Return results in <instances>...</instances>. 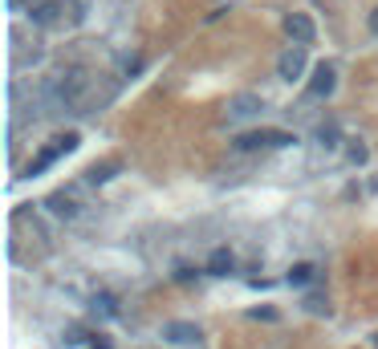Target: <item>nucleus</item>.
Returning <instances> with one entry per match:
<instances>
[{
    "mask_svg": "<svg viewBox=\"0 0 378 349\" xmlns=\"http://www.w3.org/2000/svg\"><path fill=\"white\" fill-rule=\"evenodd\" d=\"M86 93H90V73L86 70H66L53 86V106L66 110V114H82L86 106Z\"/></svg>",
    "mask_w": 378,
    "mask_h": 349,
    "instance_id": "obj_1",
    "label": "nucleus"
},
{
    "mask_svg": "<svg viewBox=\"0 0 378 349\" xmlns=\"http://www.w3.org/2000/svg\"><path fill=\"white\" fill-rule=\"evenodd\" d=\"M297 134L289 130H248L236 139V150H273V146H293Z\"/></svg>",
    "mask_w": 378,
    "mask_h": 349,
    "instance_id": "obj_2",
    "label": "nucleus"
},
{
    "mask_svg": "<svg viewBox=\"0 0 378 349\" xmlns=\"http://www.w3.org/2000/svg\"><path fill=\"white\" fill-rule=\"evenodd\" d=\"M73 146H77V134H61V139H53V146H45V150H41L33 163L24 166V175H29V179H37V175H41V171H49V166L57 163L61 155H70Z\"/></svg>",
    "mask_w": 378,
    "mask_h": 349,
    "instance_id": "obj_3",
    "label": "nucleus"
},
{
    "mask_svg": "<svg viewBox=\"0 0 378 349\" xmlns=\"http://www.w3.org/2000/svg\"><path fill=\"white\" fill-rule=\"evenodd\" d=\"M305 73V45H289L281 53V61H277V77L281 82H297Z\"/></svg>",
    "mask_w": 378,
    "mask_h": 349,
    "instance_id": "obj_4",
    "label": "nucleus"
},
{
    "mask_svg": "<svg viewBox=\"0 0 378 349\" xmlns=\"http://www.w3.org/2000/svg\"><path fill=\"white\" fill-rule=\"evenodd\" d=\"M285 33L293 37V45H313V37H317V24L309 21L305 13H289V17H285Z\"/></svg>",
    "mask_w": 378,
    "mask_h": 349,
    "instance_id": "obj_5",
    "label": "nucleus"
},
{
    "mask_svg": "<svg viewBox=\"0 0 378 349\" xmlns=\"http://www.w3.org/2000/svg\"><path fill=\"white\" fill-rule=\"evenodd\" d=\"M264 110V102H260L257 93H236L232 102H228V118L232 122H244V118H257Z\"/></svg>",
    "mask_w": 378,
    "mask_h": 349,
    "instance_id": "obj_6",
    "label": "nucleus"
},
{
    "mask_svg": "<svg viewBox=\"0 0 378 349\" xmlns=\"http://www.w3.org/2000/svg\"><path fill=\"white\" fill-rule=\"evenodd\" d=\"M333 86H338V73H333L330 61H322V65L313 70V77H309V93H313V98H330Z\"/></svg>",
    "mask_w": 378,
    "mask_h": 349,
    "instance_id": "obj_7",
    "label": "nucleus"
},
{
    "mask_svg": "<svg viewBox=\"0 0 378 349\" xmlns=\"http://www.w3.org/2000/svg\"><path fill=\"white\" fill-rule=\"evenodd\" d=\"M163 337L175 341V346H191V341H199V325H191V321H171V325H163Z\"/></svg>",
    "mask_w": 378,
    "mask_h": 349,
    "instance_id": "obj_8",
    "label": "nucleus"
},
{
    "mask_svg": "<svg viewBox=\"0 0 378 349\" xmlns=\"http://www.w3.org/2000/svg\"><path fill=\"white\" fill-rule=\"evenodd\" d=\"M49 211H53L57 219H77V215H82V203L73 199L70 191H57V195L49 199Z\"/></svg>",
    "mask_w": 378,
    "mask_h": 349,
    "instance_id": "obj_9",
    "label": "nucleus"
},
{
    "mask_svg": "<svg viewBox=\"0 0 378 349\" xmlns=\"http://www.w3.org/2000/svg\"><path fill=\"white\" fill-rule=\"evenodd\" d=\"M236 268V256H232V248H216L212 256H208V277H228Z\"/></svg>",
    "mask_w": 378,
    "mask_h": 349,
    "instance_id": "obj_10",
    "label": "nucleus"
},
{
    "mask_svg": "<svg viewBox=\"0 0 378 349\" xmlns=\"http://www.w3.org/2000/svg\"><path fill=\"white\" fill-rule=\"evenodd\" d=\"M57 13H61L57 0H41V4L29 8V21H33V24H53V21H57Z\"/></svg>",
    "mask_w": 378,
    "mask_h": 349,
    "instance_id": "obj_11",
    "label": "nucleus"
},
{
    "mask_svg": "<svg viewBox=\"0 0 378 349\" xmlns=\"http://www.w3.org/2000/svg\"><path fill=\"white\" fill-rule=\"evenodd\" d=\"M114 171H119V163H102V166H90V171H86V183H106V179H114Z\"/></svg>",
    "mask_w": 378,
    "mask_h": 349,
    "instance_id": "obj_12",
    "label": "nucleus"
},
{
    "mask_svg": "<svg viewBox=\"0 0 378 349\" xmlns=\"http://www.w3.org/2000/svg\"><path fill=\"white\" fill-rule=\"evenodd\" d=\"M94 309L102 313V317H119V301H114L110 293H98V297H94Z\"/></svg>",
    "mask_w": 378,
    "mask_h": 349,
    "instance_id": "obj_13",
    "label": "nucleus"
},
{
    "mask_svg": "<svg viewBox=\"0 0 378 349\" xmlns=\"http://www.w3.org/2000/svg\"><path fill=\"white\" fill-rule=\"evenodd\" d=\"M338 139H342V134H338V126H333V122H326V126H317V142H322V146H338Z\"/></svg>",
    "mask_w": 378,
    "mask_h": 349,
    "instance_id": "obj_14",
    "label": "nucleus"
},
{
    "mask_svg": "<svg viewBox=\"0 0 378 349\" xmlns=\"http://www.w3.org/2000/svg\"><path fill=\"white\" fill-rule=\"evenodd\" d=\"M61 341H66V346H86V341H90V333H86L82 325H70L66 333H61Z\"/></svg>",
    "mask_w": 378,
    "mask_h": 349,
    "instance_id": "obj_15",
    "label": "nucleus"
},
{
    "mask_svg": "<svg viewBox=\"0 0 378 349\" xmlns=\"http://www.w3.org/2000/svg\"><path fill=\"white\" fill-rule=\"evenodd\" d=\"M309 280H313V264H297V268L289 272V284H297V288H301V284H309Z\"/></svg>",
    "mask_w": 378,
    "mask_h": 349,
    "instance_id": "obj_16",
    "label": "nucleus"
},
{
    "mask_svg": "<svg viewBox=\"0 0 378 349\" xmlns=\"http://www.w3.org/2000/svg\"><path fill=\"white\" fill-rule=\"evenodd\" d=\"M346 155H350V163H366V159H370V150H366V142H350V150H346Z\"/></svg>",
    "mask_w": 378,
    "mask_h": 349,
    "instance_id": "obj_17",
    "label": "nucleus"
},
{
    "mask_svg": "<svg viewBox=\"0 0 378 349\" xmlns=\"http://www.w3.org/2000/svg\"><path fill=\"white\" fill-rule=\"evenodd\" d=\"M366 24H370V33L378 37V8H370V17H366Z\"/></svg>",
    "mask_w": 378,
    "mask_h": 349,
    "instance_id": "obj_18",
    "label": "nucleus"
},
{
    "mask_svg": "<svg viewBox=\"0 0 378 349\" xmlns=\"http://www.w3.org/2000/svg\"><path fill=\"white\" fill-rule=\"evenodd\" d=\"M37 4H41V0H37ZM29 8H33V0H29Z\"/></svg>",
    "mask_w": 378,
    "mask_h": 349,
    "instance_id": "obj_19",
    "label": "nucleus"
},
{
    "mask_svg": "<svg viewBox=\"0 0 378 349\" xmlns=\"http://www.w3.org/2000/svg\"><path fill=\"white\" fill-rule=\"evenodd\" d=\"M375 341H378V337H375Z\"/></svg>",
    "mask_w": 378,
    "mask_h": 349,
    "instance_id": "obj_20",
    "label": "nucleus"
}]
</instances>
